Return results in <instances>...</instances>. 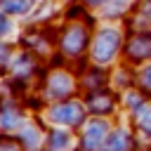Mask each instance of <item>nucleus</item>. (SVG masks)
<instances>
[{"mask_svg": "<svg viewBox=\"0 0 151 151\" xmlns=\"http://www.w3.org/2000/svg\"><path fill=\"white\" fill-rule=\"evenodd\" d=\"M127 144H130V137H127L123 130H116V132L109 137L106 151H127Z\"/></svg>", "mask_w": 151, "mask_h": 151, "instance_id": "3", "label": "nucleus"}, {"mask_svg": "<svg viewBox=\"0 0 151 151\" xmlns=\"http://www.w3.org/2000/svg\"><path fill=\"white\" fill-rule=\"evenodd\" d=\"M71 144V137L66 132H52V139H50V146L52 149H64Z\"/></svg>", "mask_w": 151, "mask_h": 151, "instance_id": "4", "label": "nucleus"}, {"mask_svg": "<svg viewBox=\"0 0 151 151\" xmlns=\"http://www.w3.org/2000/svg\"><path fill=\"white\" fill-rule=\"evenodd\" d=\"M54 120H59V123H71V125H76V123L80 120L78 106H61V109H54Z\"/></svg>", "mask_w": 151, "mask_h": 151, "instance_id": "2", "label": "nucleus"}, {"mask_svg": "<svg viewBox=\"0 0 151 151\" xmlns=\"http://www.w3.org/2000/svg\"><path fill=\"white\" fill-rule=\"evenodd\" d=\"M104 130H106V125L104 123H92L90 127H87V132H85V149L87 151H92L99 142H101V137H104Z\"/></svg>", "mask_w": 151, "mask_h": 151, "instance_id": "1", "label": "nucleus"}]
</instances>
